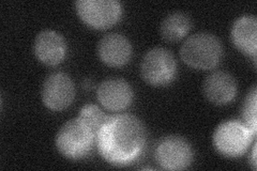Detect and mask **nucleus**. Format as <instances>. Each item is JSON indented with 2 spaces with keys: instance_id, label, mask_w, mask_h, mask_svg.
<instances>
[{
  "instance_id": "obj_13",
  "label": "nucleus",
  "mask_w": 257,
  "mask_h": 171,
  "mask_svg": "<svg viewBox=\"0 0 257 171\" xmlns=\"http://www.w3.org/2000/svg\"><path fill=\"white\" fill-rule=\"evenodd\" d=\"M231 41L242 54L252 56L255 61L257 52V20L252 14L238 18L231 27Z\"/></svg>"
},
{
  "instance_id": "obj_17",
  "label": "nucleus",
  "mask_w": 257,
  "mask_h": 171,
  "mask_svg": "<svg viewBox=\"0 0 257 171\" xmlns=\"http://www.w3.org/2000/svg\"><path fill=\"white\" fill-rule=\"evenodd\" d=\"M252 168L255 170L257 168V165H256V145L253 146V151H252Z\"/></svg>"
},
{
  "instance_id": "obj_15",
  "label": "nucleus",
  "mask_w": 257,
  "mask_h": 171,
  "mask_svg": "<svg viewBox=\"0 0 257 171\" xmlns=\"http://www.w3.org/2000/svg\"><path fill=\"white\" fill-rule=\"evenodd\" d=\"M108 116L103 112V110L98 105L94 104H86L82 109L79 110L77 119L83 122V123L90 129V131L95 135H98L100 129L105 123Z\"/></svg>"
},
{
  "instance_id": "obj_8",
  "label": "nucleus",
  "mask_w": 257,
  "mask_h": 171,
  "mask_svg": "<svg viewBox=\"0 0 257 171\" xmlns=\"http://www.w3.org/2000/svg\"><path fill=\"white\" fill-rule=\"evenodd\" d=\"M75 86L72 78L62 72L48 75L41 88V99L48 109L61 111L73 103Z\"/></svg>"
},
{
  "instance_id": "obj_11",
  "label": "nucleus",
  "mask_w": 257,
  "mask_h": 171,
  "mask_svg": "<svg viewBox=\"0 0 257 171\" xmlns=\"http://www.w3.org/2000/svg\"><path fill=\"white\" fill-rule=\"evenodd\" d=\"M133 54L132 44L120 34H108L98 43V56L108 67L120 68L130 62Z\"/></svg>"
},
{
  "instance_id": "obj_12",
  "label": "nucleus",
  "mask_w": 257,
  "mask_h": 171,
  "mask_svg": "<svg viewBox=\"0 0 257 171\" xmlns=\"http://www.w3.org/2000/svg\"><path fill=\"white\" fill-rule=\"evenodd\" d=\"M203 91L209 102L218 106H224L235 100L237 83L229 73L215 71L205 78Z\"/></svg>"
},
{
  "instance_id": "obj_2",
  "label": "nucleus",
  "mask_w": 257,
  "mask_h": 171,
  "mask_svg": "<svg viewBox=\"0 0 257 171\" xmlns=\"http://www.w3.org/2000/svg\"><path fill=\"white\" fill-rule=\"evenodd\" d=\"M180 56L188 67L209 71L216 68L223 58V46L219 38L210 32H197L181 46Z\"/></svg>"
},
{
  "instance_id": "obj_3",
  "label": "nucleus",
  "mask_w": 257,
  "mask_h": 171,
  "mask_svg": "<svg viewBox=\"0 0 257 171\" xmlns=\"http://www.w3.org/2000/svg\"><path fill=\"white\" fill-rule=\"evenodd\" d=\"M56 148L62 156L72 160L83 159L91 153L95 135L78 119L64 123L56 135Z\"/></svg>"
},
{
  "instance_id": "obj_6",
  "label": "nucleus",
  "mask_w": 257,
  "mask_h": 171,
  "mask_svg": "<svg viewBox=\"0 0 257 171\" xmlns=\"http://www.w3.org/2000/svg\"><path fill=\"white\" fill-rule=\"evenodd\" d=\"M75 9L87 26L93 29H108L121 20L122 5L117 0H78Z\"/></svg>"
},
{
  "instance_id": "obj_7",
  "label": "nucleus",
  "mask_w": 257,
  "mask_h": 171,
  "mask_svg": "<svg viewBox=\"0 0 257 171\" xmlns=\"http://www.w3.org/2000/svg\"><path fill=\"white\" fill-rule=\"evenodd\" d=\"M156 159L164 170H184L192 164L193 149L181 136H166L157 145Z\"/></svg>"
},
{
  "instance_id": "obj_1",
  "label": "nucleus",
  "mask_w": 257,
  "mask_h": 171,
  "mask_svg": "<svg viewBox=\"0 0 257 171\" xmlns=\"http://www.w3.org/2000/svg\"><path fill=\"white\" fill-rule=\"evenodd\" d=\"M100 155L110 165L122 167L138 159L146 145V129L130 113L108 116L95 137Z\"/></svg>"
},
{
  "instance_id": "obj_9",
  "label": "nucleus",
  "mask_w": 257,
  "mask_h": 171,
  "mask_svg": "<svg viewBox=\"0 0 257 171\" xmlns=\"http://www.w3.org/2000/svg\"><path fill=\"white\" fill-rule=\"evenodd\" d=\"M96 97L109 111H122L131 106L134 92L130 84L121 78H108L99 85Z\"/></svg>"
},
{
  "instance_id": "obj_4",
  "label": "nucleus",
  "mask_w": 257,
  "mask_h": 171,
  "mask_svg": "<svg viewBox=\"0 0 257 171\" xmlns=\"http://www.w3.org/2000/svg\"><path fill=\"white\" fill-rule=\"evenodd\" d=\"M255 134L243 122L229 120L225 121L215 128L212 141L215 150L221 155L228 158H236L247 151Z\"/></svg>"
},
{
  "instance_id": "obj_10",
  "label": "nucleus",
  "mask_w": 257,
  "mask_h": 171,
  "mask_svg": "<svg viewBox=\"0 0 257 171\" xmlns=\"http://www.w3.org/2000/svg\"><path fill=\"white\" fill-rule=\"evenodd\" d=\"M34 52L37 59L45 66H58L66 58L67 42L59 32L43 30L35 39Z\"/></svg>"
},
{
  "instance_id": "obj_14",
  "label": "nucleus",
  "mask_w": 257,
  "mask_h": 171,
  "mask_svg": "<svg viewBox=\"0 0 257 171\" xmlns=\"http://www.w3.org/2000/svg\"><path fill=\"white\" fill-rule=\"evenodd\" d=\"M192 28L191 18L183 12L168 14L161 23L160 34L163 40L170 43H176L186 37Z\"/></svg>"
},
{
  "instance_id": "obj_5",
  "label": "nucleus",
  "mask_w": 257,
  "mask_h": 171,
  "mask_svg": "<svg viewBox=\"0 0 257 171\" xmlns=\"http://www.w3.org/2000/svg\"><path fill=\"white\" fill-rule=\"evenodd\" d=\"M141 74L150 86L170 85L177 74V61L174 54L164 47L151 48L143 57Z\"/></svg>"
},
{
  "instance_id": "obj_16",
  "label": "nucleus",
  "mask_w": 257,
  "mask_h": 171,
  "mask_svg": "<svg viewBox=\"0 0 257 171\" xmlns=\"http://www.w3.org/2000/svg\"><path fill=\"white\" fill-rule=\"evenodd\" d=\"M256 104H257V90L253 87L251 91L247 93L243 106H242V119L243 123L256 134L257 131V115H256Z\"/></svg>"
}]
</instances>
